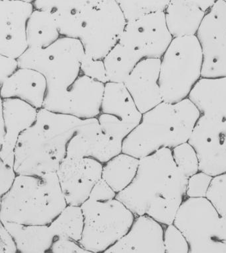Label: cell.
<instances>
[{
	"instance_id": "obj_1",
	"label": "cell",
	"mask_w": 226,
	"mask_h": 253,
	"mask_svg": "<svg viewBox=\"0 0 226 253\" xmlns=\"http://www.w3.org/2000/svg\"><path fill=\"white\" fill-rule=\"evenodd\" d=\"M187 182L171 149L163 148L139 160L134 179L116 199L135 216L146 214L163 225L172 224L186 199Z\"/></svg>"
},
{
	"instance_id": "obj_2",
	"label": "cell",
	"mask_w": 226,
	"mask_h": 253,
	"mask_svg": "<svg viewBox=\"0 0 226 253\" xmlns=\"http://www.w3.org/2000/svg\"><path fill=\"white\" fill-rule=\"evenodd\" d=\"M84 119L41 108L35 123L19 137L15 150L17 174L56 172L67 156L68 143Z\"/></svg>"
},
{
	"instance_id": "obj_3",
	"label": "cell",
	"mask_w": 226,
	"mask_h": 253,
	"mask_svg": "<svg viewBox=\"0 0 226 253\" xmlns=\"http://www.w3.org/2000/svg\"><path fill=\"white\" fill-rule=\"evenodd\" d=\"M201 116L188 98L177 103H162L143 113L139 125L124 139L122 152L140 159L163 148L188 142Z\"/></svg>"
},
{
	"instance_id": "obj_4",
	"label": "cell",
	"mask_w": 226,
	"mask_h": 253,
	"mask_svg": "<svg viewBox=\"0 0 226 253\" xmlns=\"http://www.w3.org/2000/svg\"><path fill=\"white\" fill-rule=\"evenodd\" d=\"M67 205L56 172L17 174L12 188L1 197L0 221L49 225Z\"/></svg>"
},
{
	"instance_id": "obj_5",
	"label": "cell",
	"mask_w": 226,
	"mask_h": 253,
	"mask_svg": "<svg viewBox=\"0 0 226 253\" xmlns=\"http://www.w3.org/2000/svg\"><path fill=\"white\" fill-rule=\"evenodd\" d=\"M103 180L80 207L84 229L79 243L91 253H104L129 230L135 218Z\"/></svg>"
},
{
	"instance_id": "obj_6",
	"label": "cell",
	"mask_w": 226,
	"mask_h": 253,
	"mask_svg": "<svg viewBox=\"0 0 226 253\" xmlns=\"http://www.w3.org/2000/svg\"><path fill=\"white\" fill-rule=\"evenodd\" d=\"M203 52L196 35L175 37L161 58L160 85L163 101L187 99L202 78Z\"/></svg>"
},
{
	"instance_id": "obj_7",
	"label": "cell",
	"mask_w": 226,
	"mask_h": 253,
	"mask_svg": "<svg viewBox=\"0 0 226 253\" xmlns=\"http://www.w3.org/2000/svg\"><path fill=\"white\" fill-rule=\"evenodd\" d=\"M85 54L79 39L61 36L42 49H27L18 58L19 68L37 70L44 75L47 92L63 91L80 75L81 61Z\"/></svg>"
},
{
	"instance_id": "obj_8",
	"label": "cell",
	"mask_w": 226,
	"mask_h": 253,
	"mask_svg": "<svg viewBox=\"0 0 226 253\" xmlns=\"http://www.w3.org/2000/svg\"><path fill=\"white\" fill-rule=\"evenodd\" d=\"M220 217L206 197L184 200L173 223L185 236L189 253H226V245L218 237Z\"/></svg>"
},
{
	"instance_id": "obj_9",
	"label": "cell",
	"mask_w": 226,
	"mask_h": 253,
	"mask_svg": "<svg viewBox=\"0 0 226 253\" xmlns=\"http://www.w3.org/2000/svg\"><path fill=\"white\" fill-rule=\"evenodd\" d=\"M127 22L116 0H101L80 29L78 39L86 54L103 59L120 42Z\"/></svg>"
},
{
	"instance_id": "obj_10",
	"label": "cell",
	"mask_w": 226,
	"mask_h": 253,
	"mask_svg": "<svg viewBox=\"0 0 226 253\" xmlns=\"http://www.w3.org/2000/svg\"><path fill=\"white\" fill-rule=\"evenodd\" d=\"M105 84L80 75L63 91L47 92L44 109L81 119L97 118L103 98Z\"/></svg>"
},
{
	"instance_id": "obj_11",
	"label": "cell",
	"mask_w": 226,
	"mask_h": 253,
	"mask_svg": "<svg viewBox=\"0 0 226 253\" xmlns=\"http://www.w3.org/2000/svg\"><path fill=\"white\" fill-rule=\"evenodd\" d=\"M188 142L199 160L200 170L215 176L226 172V117L201 115Z\"/></svg>"
},
{
	"instance_id": "obj_12",
	"label": "cell",
	"mask_w": 226,
	"mask_h": 253,
	"mask_svg": "<svg viewBox=\"0 0 226 253\" xmlns=\"http://www.w3.org/2000/svg\"><path fill=\"white\" fill-rule=\"evenodd\" d=\"M172 39L165 11H159L127 21L119 42L141 60L161 59Z\"/></svg>"
},
{
	"instance_id": "obj_13",
	"label": "cell",
	"mask_w": 226,
	"mask_h": 253,
	"mask_svg": "<svg viewBox=\"0 0 226 253\" xmlns=\"http://www.w3.org/2000/svg\"><path fill=\"white\" fill-rule=\"evenodd\" d=\"M203 52L202 77L226 76V3L218 0L196 33Z\"/></svg>"
},
{
	"instance_id": "obj_14",
	"label": "cell",
	"mask_w": 226,
	"mask_h": 253,
	"mask_svg": "<svg viewBox=\"0 0 226 253\" xmlns=\"http://www.w3.org/2000/svg\"><path fill=\"white\" fill-rule=\"evenodd\" d=\"M103 164L91 158L68 157L58 168V182L68 205L80 207L102 179Z\"/></svg>"
},
{
	"instance_id": "obj_15",
	"label": "cell",
	"mask_w": 226,
	"mask_h": 253,
	"mask_svg": "<svg viewBox=\"0 0 226 253\" xmlns=\"http://www.w3.org/2000/svg\"><path fill=\"white\" fill-rule=\"evenodd\" d=\"M33 3L0 0V54L18 59L29 48L27 26Z\"/></svg>"
},
{
	"instance_id": "obj_16",
	"label": "cell",
	"mask_w": 226,
	"mask_h": 253,
	"mask_svg": "<svg viewBox=\"0 0 226 253\" xmlns=\"http://www.w3.org/2000/svg\"><path fill=\"white\" fill-rule=\"evenodd\" d=\"M39 109L16 98H1L0 160L14 166L15 150L21 135L36 121Z\"/></svg>"
},
{
	"instance_id": "obj_17",
	"label": "cell",
	"mask_w": 226,
	"mask_h": 253,
	"mask_svg": "<svg viewBox=\"0 0 226 253\" xmlns=\"http://www.w3.org/2000/svg\"><path fill=\"white\" fill-rule=\"evenodd\" d=\"M123 142L104 132L97 118L84 119L68 143V157L91 158L105 164L122 152Z\"/></svg>"
},
{
	"instance_id": "obj_18",
	"label": "cell",
	"mask_w": 226,
	"mask_h": 253,
	"mask_svg": "<svg viewBox=\"0 0 226 253\" xmlns=\"http://www.w3.org/2000/svg\"><path fill=\"white\" fill-rule=\"evenodd\" d=\"M164 226L148 215L135 216L128 232L105 253H165Z\"/></svg>"
},
{
	"instance_id": "obj_19",
	"label": "cell",
	"mask_w": 226,
	"mask_h": 253,
	"mask_svg": "<svg viewBox=\"0 0 226 253\" xmlns=\"http://www.w3.org/2000/svg\"><path fill=\"white\" fill-rule=\"evenodd\" d=\"M160 68V58L143 59L137 64L124 83L142 114L163 101L159 85Z\"/></svg>"
},
{
	"instance_id": "obj_20",
	"label": "cell",
	"mask_w": 226,
	"mask_h": 253,
	"mask_svg": "<svg viewBox=\"0 0 226 253\" xmlns=\"http://www.w3.org/2000/svg\"><path fill=\"white\" fill-rule=\"evenodd\" d=\"M101 0H36L35 9L51 12L61 36L78 39L82 25Z\"/></svg>"
},
{
	"instance_id": "obj_21",
	"label": "cell",
	"mask_w": 226,
	"mask_h": 253,
	"mask_svg": "<svg viewBox=\"0 0 226 253\" xmlns=\"http://www.w3.org/2000/svg\"><path fill=\"white\" fill-rule=\"evenodd\" d=\"M1 85V98H16L33 107H43L47 92V82L41 72L28 68H19Z\"/></svg>"
},
{
	"instance_id": "obj_22",
	"label": "cell",
	"mask_w": 226,
	"mask_h": 253,
	"mask_svg": "<svg viewBox=\"0 0 226 253\" xmlns=\"http://www.w3.org/2000/svg\"><path fill=\"white\" fill-rule=\"evenodd\" d=\"M100 113L112 116L132 130L143 116L125 84L112 82L105 84Z\"/></svg>"
},
{
	"instance_id": "obj_23",
	"label": "cell",
	"mask_w": 226,
	"mask_h": 253,
	"mask_svg": "<svg viewBox=\"0 0 226 253\" xmlns=\"http://www.w3.org/2000/svg\"><path fill=\"white\" fill-rule=\"evenodd\" d=\"M188 98L201 115L226 117V76L202 77Z\"/></svg>"
},
{
	"instance_id": "obj_24",
	"label": "cell",
	"mask_w": 226,
	"mask_h": 253,
	"mask_svg": "<svg viewBox=\"0 0 226 253\" xmlns=\"http://www.w3.org/2000/svg\"><path fill=\"white\" fill-rule=\"evenodd\" d=\"M206 14L186 0H170L165 10L167 27L173 38L196 35Z\"/></svg>"
},
{
	"instance_id": "obj_25",
	"label": "cell",
	"mask_w": 226,
	"mask_h": 253,
	"mask_svg": "<svg viewBox=\"0 0 226 253\" xmlns=\"http://www.w3.org/2000/svg\"><path fill=\"white\" fill-rule=\"evenodd\" d=\"M1 223L14 237L18 253L48 252L56 240L50 224L24 225L10 222Z\"/></svg>"
},
{
	"instance_id": "obj_26",
	"label": "cell",
	"mask_w": 226,
	"mask_h": 253,
	"mask_svg": "<svg viewBox=\"0 0 226 253\" xmlns=\"http://www.w3.org/2000/svg\"><path fill=\"white\" fill-rule=\"evenodd\" d=\"M60 37L57 23L52 13L35 9L27 23V39L29 48H47Z\"/></svg>"
},
{
	"instance_id": "obj_27",
	"label": "cell",
	"mask_w": 226,
	"mask_h": 253,
	"mask_svg": "<svg viewBox=\"0 0 226 253\" xmlns=\"http://www.w3.org/2000/svg\"><path fill=\"white\" fill-rule=\"evenodd\" d=\"M139 159L121 152L103 164L102 180L118 194L124 191L136 176Z\"/></svg>"
},
{
	"instance_id": "obj_28",
	"label": "cell",
	"mask_w": 226,
	"mask_h": 253,
	"mask_svg": "<svg viewBox=\"0 0 226 253\" xmlns=\"http://www.w3.org/2000/svg\"><path fill=\"white\" fill-rule=\"evenodd\" d=\"M109 82L124 84L141 59L120 42L103 58Z\"/></svg>"
},
{
	"instance_id": "obj_29",
	"label": "cell",
	"mask_w": 226,
	"mask_h": 253,
	"mask_svg": "<svg viewBox=\"0 0 226 253\" xmlns=\"http://www.w3.org/2000/svg\"><path fill=\"white\" fill-rule=\"evenodd\" d=\"M50 225L56 240L67 238L79 242L84 229V215L81 207L67 205Z\"/></svg>"
},
{
	"instance_id": "obj_30",
	"label": "cell",
	"mask_w": 226,
	"mask_h": 253,
	"mask_svg": "<svg viewBox=\"0 0 226 253\" xmlns=\"http://www.w3.org/2000/svg\"><path fill=\"white\" fill-rule=\"evenodd\" d=\"M127 21L149 13L165 11L170 0H116Z\"/></svg>"
},
{
	"instance_id": "obj_31",
	"label": "cell",
	"mask_w": 226,
	"mask_h": 253,
	"mask_svg": "<svg viewBox=\"0 0 226 253\" xmlns=\"http://www.w3.org/2000/svg\"><path fill=\"white\" fill-rule=\"evenodd\" d=\"M171 150L172 158L176 166L188 178L199 171L197 153L189 142L178 145Z\"/></svg>"
},
{
	"instance_id": "obj_32",
	"label": "cell",
	"mask_w": 226,
	"mask_h": 253,
	"mask_svg": "<svg viewBox=\"0 0 226 253\" xmlns=\"http://www.w3.org/2000/svg\"><path fill=\"white\" fill-rule=\"evenodd\" d=\"M165 253H189L190 246L185 236L174 223L164 226Z\"/></svg>"
},
{
	"instance_id": "obj_33",
	"label": "cell",
	"mask_w": 226,
	"mask_h": 253,
	"mask_svg": "<svg viewBox=\"0 0 226 253\" xmlns=\"http://www.w3.org/2000/svg\"><path fill=\"white\" fill-rule=\"evenodd\" d=\"M206 198L220 215H226V172L213 176Z\"/></svg>"
},
{
	"instance_id": "obj_34",
	"label": "cell",
	"mask_w": 226,
	"mask_h": 253,
	"mask_svg": "<svg viewBox=\"0 0 226 253\" xmlns=\"http://www.w3.org/2000/svg\"><path fill=\"white\" fill-rule=\"evenodd\" d=\"M80 73L103 84L109 82L103 59L94 58L86 53L81 61Z\"/></svg>"
},
{
	"instance_id": "obj_35",
	"label": "cell",
	"mask_w": 226,
	"mask_h": 253,
	"mask_svg": "<svg viewBox=\"0 0 226 253\" xmlns=\"http://www.w3.org/2000/svg\"><path fill=\"white\" fill-rule=\"evenodd\" d=\"M213 176L199 170L188 178L186 198H205Z\"/></svg>"
},
{
	"instance_id": "obj_36",
	"label": "cell",
	"mask_w": 226,
	"mask_h": 253,
	"mask_svg": "<svg viewBox=\"0 0 226 253\" xmlns=\"http://www.w3.org/2000/svg\"><path fill=\"white\" fill-rule=\"evenodd\" d=\"M49 251L53 253H91L84 249L78 241L67 238L55 240Z\"/></svg>"
},
{
	"instance_id": "obj_37",
	"label": "cell",
	"mask_w": 226,
	"mask_h": 253,
	"mask_svg": "<svg viewBox=\"0 0 226 253\" xmlns=\"http://www.w3.org/2000/svg\"><path fill=\"white\" fill-rule=\"evenodd\" d=\"M0 174H1V191L0 195L3 196L8 193L12 188L16 179L17 174L14 166L5 164L0 160Z\"/></svg>"
},
{
	"instance_id": "obj_38",
	"label": "cell",
	"mask_w": 226,
	"mask_h": 253,
	"mask_svg": "<svg viewBox=\"0 0 226 253\" xmlns=\"http://www.w3.org/2000/svg\"><path fill=\"white\" fill-rule=\"evenodd\" d=\"M19 68L18 59L0 54V84L11 77Z\"/></svg>"
},
{
	"instance_id": "obj_39",
	"label": "cell",
	"mask_w": 226,
	"mask_h": 253,
	"mask_svg": "<svg viewBox=\"0 0 226 253\" xmlns=\"http://www.w3.org/2000/svg\"><path fill=\"white\" fill-rule=\"evenodd\" d=\"M18 253V248L14 237L8 229L1 222L0 227V253Z\"/></svg>"
},
{
	"instance_id": "obj_40",
	"label": "cell",
	"mask_w": 226,
	"mask_h": 253,
	"mask_svg": "<svg viewBox=\"0 0 226 253\" xmlns=\"http://www.w3.org/2000/svg\"><path fill=\"white\" fill-rule=\"evenodd\" d=\"M186 1L196 5L207 13L208 11L217 2L218 0H186Z\"/></svg>"
},
{
	"instance_id": "obj_41",
	"label": "cell",
	"mask_w": 226,
	"mask_h": 253,
	"mask_svg": "<svg viewBox=\"0 0 226 253\" xmlns=\"http://www.w3.org/2000/svg\"><path fill=\"white\" fill-rule=\"evenodd\" d=\"M218 237L222 242L226 245V215L220 217Z\"/></svg>"
},
{
	"instance_id": "obj_42",
	"label": "cell",
	"mask_w": 226,
	"mask_h": 253,
	"mask_svg": "<svg viewBox=\"0 0 226 253\" xmlns=\"http://www.w3.org/2000/svg\"><path fill=\"white\" fill-rule=\"evenodd\" d=\"M19 1H25V2L33 3L36 0H19Z\"/></svg>"
},
{
	"instance_id": "obj_43",
	"label": "cell",
	"mask_w": 226,
	"mask_h": 253,
	"mask_svg": "<svg viewBox=\"0 0 226 253\" xmlns=\"http://www.w3.org/2000/svg\"><path fill=\"white\" fill-rule=\"evenodd\" d=\"M223 1H224V2L226 3V0H223Z\"/></svg>"
}]
</instances>
